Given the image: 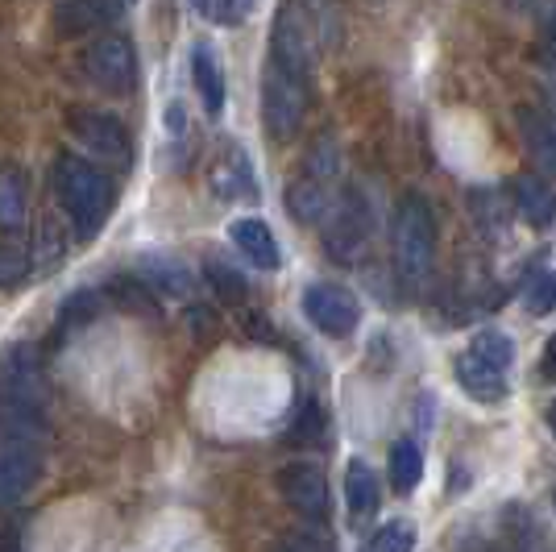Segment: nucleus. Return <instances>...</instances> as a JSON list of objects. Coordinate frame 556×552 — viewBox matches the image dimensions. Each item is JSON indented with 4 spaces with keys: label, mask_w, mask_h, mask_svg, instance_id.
<instances>
[{
    "label": "nucleus",
    "mask_w": 556,
    "mask_h": 552,
    "mask_svg": "<svg viewBox=\"0 0 556 552\" xmlns=\"http://www.w3.org/2000/svg\"><path fill=\"white\" fill-rule=\"evenodd\" d=\"M54 200L67 212L75 241H92L113 212V179L79 154H59L54 162Z\"/></svg>",
    "instance_id": "f03ea898"
},
{
    "label": "nucleus",
    "mask_w": 556,
    "mask_h": 552,
    "mask_svg": "<svg viewBox=\"0 0 556 552\" xmlns=\"http://www.w3.org/2000/svg\"><path fill=\"white\" fill-rule=\"evenodd\" d=\"M457 382H462L473 399H482V403H498V399L507 394V374L486 366V362H478L469 349L457 357Z\"/></svg>",
    "instance_id": "6ab92c4d"
},
{
    "label": "nucleus",
    "mask_w": 556,
    "mask_h": 552,
    "mask_svg": "<svg viewBox=\"0 0 556 552\" xmlns=\"http://www.w3.org/2000/svg\"><path fill=\"white\" fill-rule=\"evenodd\" d=\"M121 17H125V4H113V0H63V4H54V29L63 38L96 34Z\"/></svg>",
    "instance_id": "9d476101"
},
{
    "label": "nucleus",
    "mask_w": 556,
    "mask_h": 552,
    "mask_svg": "<svg viewBox=\"0 0 556 552\" xmlns=\"http://www.w3.org/2000/svg\"><path fill=\"white\" fill-rule=\"evenodd\" d=\"M469 353H473L478 362H486V366L503 369V374H507V366H510V341L503 333H478Z\"/></svg>",
    "instance_id": "cd10ccee"
},
{
    "label": "nucleus",
    "mask_w": 556,
    "mask_h": 552,
    "mask_svg": "<svg viewBox=\"0 0 556 552\" xmlns=\"http://www.w3.org/2000/svg\"><path fill=\"white\" fill-rule=\"evenodd\" d=\"M141 278H150V287L159 296H184V300L195 296V278L187 275L184 262H170V258H146L141 262Z\"/></svg>",
    "instance_id": "412c9836"
},
{
    "label": "nucleus",
    "mask_w": 556,
    "mask_h": 552,
    "mask_svg": "<svg viewBox=\"0 0 556 552\" xmlns=\"http://www.w3.org/2000/svg\"><path fill=\"white\" fill-rule=\"evenodd\" d=\"M548 428L556 432V403H553V412H548Z\"/></svg>",
    "instance_id": "c9c22d12"
},
{
    "label": "nucleus",
    "mask_w": 556,
    "mask_h": 552,
    "mask_svg": "<svg viewBox=\"0 0 556 552\" xmlns=\"http://www.w3.org/2000/svg\"><path fill=\"white\" fill-rule=\"evenodd\" d=\"M544 374H556V337L544 346Z\"/></svg>",
    "instance_id": "72a5a7b5"
},
{
    "label": "nucleus",
    "mask_w": 556,
    "mask_h": 552,
    "mask_svg": "<svg viewBox=\"0 0 556 552\" xmlns=\"http://www.w3.org/2000/svg\"><path fill=\"white\" fill-rule=\"evenodd\" d=\"M391 262L403 287H419L437 262V216L424 196L407 191L391 216Z\"/></svg>",
    "instance_id": "7ed1b4c3"
},
{
    "label": "nucleus",
    "mask_w": 556,
    "mask_h": 552,
    "mask_svg": "<svg viewBox=\"0 0 556 552\" xmlns=\"http://www.w3.org/2000/svg\"><path fill=\"white\" fill-rule=\"evenodd\" d=\"M47 457V378L34 346L0 362V506H17L42 478Z\"/></svg>",
    "instance_id": "f257e3e1"
},
{
    "label": "nucleus",
    "mask_w": 556,
    "mask_h": 552,
    "mask_svg": "<svg viewBox=\"0 0 556 552\" xmlns=\"http://www.w3.org/2000/svg\"><path fill=\"white\" fill-rule=\"evenodd\" d=\"M195 13L204 17V22H216V25H241L250 13H254V4H245V0H237V4H225V0H200L195 4Z\"/></svg>",
    "instance_id": "c85d7f7f"
},
{
    "label": "nucleus",
    "mask_w": 556,
    "mask_h": 552,
    "mask_svg": "<svg viewBox=\"0 0 556 552\" xmlns=\"http://www.w3.org/2000/svg\"><path fill=\"white\" fill-rule=\"evenodd\" d=\"M510 204H515V212H519L528 225H535V229H548V225L556 221L553 184L540 179V175H532V171H523V175L510 179Z\"/></svg>",
    "instance_id": "9b49d317"
},
{
    "label": "nucleus",
    "mask_w": 556,
    "mask_h": 552,
    "mask_svg": "<svg viewBox=\"0 0 556 552\" xmlns=\"http://www.w3.org/2000/svg\"><path fill=\"white\" fill-rule=\"evenodd\" d=\"M229 237L250 266H257V271H278L282 253H278V241H275V233H270L266 221H257V216H241V221H232L229 225Z\"/></svg>",
    "instance_id": "f8f14e48"
},
{
    "label": "nucleus",
    "mask_w": 556,
    "mask_h": 552,
    "mask_svg": "<svg viewBox=\"0 0 556 552\" xmlns=\"http://www.w3.org/2000/svg\"><path fill=\"white\" fill-rule=\"evenodd\" d=\"M519 138L528 146V154L540 171H553L556 175V125L548 113L540 109H519Z\"/></svg>",
    "instance_id": "a211bd4d"
},
{
    "label": "nucleus",
    "mask_w": 556,
    "mask_h": 552,
    "mask_svg": "<svg viewBox=\"0 0 556 552\" xmlns=\"http://www.w3.org/2000/svg\"><path fill=\"white\" fill-rule=\"evenodd\" d=\"M104 296H109L113 303H121V308H129V312H138V316H154V321H159V300H154L159 291H154L146 278L121 275L104 287Z\"/></svg>",
    "instance_id": "4be33fe9"
},
{
    "label": "nucleus",
    "mask_w": 556,
    "mask_h": 552,
    "mask_svg": "<svg viewBox=\"0 0 556 552\" xmlns=\"http://www.w3.org/2000/svg\"><path fill=\"white\" fill-rule=\"evenodd\" d=\"M84 71L100 92L129 96L138 88V50L125 34H104L84 54Z\"/></svg>",
    "instance_id": "423d86ee"
},
{
    "label": "nucleus",
    "mask_w": 556,
    "mask_h": 552,
    "mask_svg": "<svg viewBox=\"0 0 556 552\" xmlns=\"http://www.w3.org/2000/svg\"><path fill=\"white\" fill-rule=\"evenodd\" d=\"M469 216H473V229L482 233V237L498 241V237H507L515 204L503 200V191H494V187H473L469 191Z\"/></svg>",
    "instance_id": "dca6fc26"
},
{
    "label": "nucleus",
    "mask_w": 556,
    "mask_h": 552,
    "mask_svg": "<svg viewBox=\"0 0 556 552\" xmlns=\"http://www.w3.org/2000/svg\"><path fill=\"white\" fill-rule=\"evenodd\" d=\"M212 191L229 204V200H257V179L250 171V159L241 146H225L220 162L212 166Z\"/></svg>",
    "instance_id": "ddd939ff"
},
{
    "label": "nucleus",
    "mask_w": 556,
    "mask_h": 552,
    "mask_svg": "<svg viewBox=\"0 0 556 552\" xmlns=\"http://www.w3.org/2000/svg\"><path fill=\"white\" fill-rule=\"evenodd\" d=\"M104 308V300H100V291H75V296H67V303H63V312H59V324H54V333L59 337H67L75 324H88Z\"/></svg>",
    "instance_id": "393cba45"
},
{
    "label": "nucleus",
    "mask_w": 556,
    "mask_h": 552,
    "mask_svg": "<svg viewBox=\"0 0 556 552\" xmlns=\"http://www.w3.org/2000/svg\"><path fill=\"white\" fill-rule=\"evenodd\" d=\"M424 478V457H419V444L412 440H394L391 444V486L399 494H412Z\"/></svg>",
    "instance_id": "b1692460"
},
{
    "label": "nucleus",
    "mask_w": 556,
    "mask_h": 552,
    "mask_svg": "<svg viewBox=\"0 0 556 552\" xmlns=\"http://www.w3.org/2000/svg\"><path fill=\"white\" fill-rule=\"evenodd\" d=\"M29 262L38 266V271H54L59 262H63V237L54 229V221H42L38 225V237H34V253H29Z\"/></svg>",
    "instance_id": "bb28decb"
},
{
    "label": "nucleus",
    "mask_w": 556,
    "mask_h": 552,
    "mask_svg": "<svg viewBox=\"0 0 556 552\" xmlns=\"http://www.w3.org/2000/svg\"><path fill=\"white\" fill-rule=\"evenodd\" d=\"M374 237V212L370 200L362 191H345L337 204H332V216L325 221V250L332 262L341 266H353L362 262V253L370 250Z\"/></svg>",
    "instance_id": "39448f33"
},
{
    "label": "nucleus",
    "mask_w": 556,
    "mask_h": 552,
    "mask_svg": "<svg viewBox=\"0 0 556 552\" xmlns=\"http://www.w3.org/2000/svg\"><path fill=\"white\" fill-rule=\"evenodd\" d=\"M71 134L79 146H88L96 159L113 162V166H129L134 162V141L125 134V125L113 113H92V109H75L67 116Z\"/></svg>",
    "instance_id": "6e6552de"
},
{
    "label": "nucleus",
    "mask_w": 556,
    "mask_h": 552,
    "mask_svg": "<svg viewBox=\"0 0 556 552\" xmlns=\"http://www.w3.org/2000/svg\"><path fill=\"white\" fill-rule=\"evenodd\" d=\"M325 437V415L316 403H303L300 415H295V424H291V440L295 444H316V440Z\"/></svg>",
    "instance_id": "c756f323"
},
{
    "label": "nucleus",
    "mask_w": 556,
    "mask_h": 552,
    "mask_svg": "<svg viewBox=\"0 0 556 552\" xmlns=\"http://www.w3.org/2000/svg\"><path fill=\"white\" fill-rule=\"evenodd\" d=\"M345 503L353 519H370L378 503H382V490H378V474H374L366 461H349L345 469Z\"/></svg>",
    "instance_id": "aec40b11"
},
{
    "label": "nucleus",
    "mask_w": 556,
    "mask_h": 552,
    "mask_svg": "<svg viewBox=\"0 0 556 552\" xmlns=\"http://www.w3.org/2000/svg\"><path fill=\"white\" fill-rule=\"evenodd\" d=\"M275 552H300V549H295V544H291V540H282V544H278Z\"/></svg>",
    "instance_id": "f704fd0d"
},
{
    "label": "nucleus",
    "mask_w": 556,
    "mask_h": 552,
    "mask_svg": "<svg viewBox=\"0 0 556 552\" xmlns=\"http://www.w3.org/2000/svg\"><path fill=\"white\" fill-rule=\"evenodd\" d=\"M303 316L325 337H349L362 324V303L341 283H312L303 291Z\"/></svg>",
    "instance_id": "0eeeda50"
},
{
    "label": "nucleus",
    "mask_w": 556,
    "mask_h": 552,
    "mask_svg": "<svg viewBox=\"0 0 556 552\" xmlns=\"http://www.w3.org/2000/svg\"><path fill=\"white\" fill-rule=\"evenodd\" d=\"M528 300H532V312H553V308H556V275L540 278Z\"/></svg>",
    "instance_id": "7c9ffc66"
},
{
    "label": "nucleus",
    "mask_w": 556,
    "mask_h": 552,
    "mask_svg": "<svg viewBox=\"0 0 556 552\" xmlns=\"http://www.w3.org/2000/svg\"><path fill=\"white\" fill-rule=\"evenodd\" d=\"M332 196H328V184L320 179H312V175H303L295 184L287 187V212L300 221V225H325L328 216H332Z\"/></svg>",
    "instance_id": "f3484780"
},
{
    "label": "nucleus",
    "mask_w": 556,
    "mask_h": 552,
    "mask_svg": "<svg viewBox=\"0 0 556 552\" xmlns=\"http://www.w3.org/2000/svg\"><path fill=\"white\" fill-rule=\"evenodd\" d=\"M191 84H195V96L212 121L225 113V71H220V59L208 42L191 47Z\"/></svg>",
    "instance_id": "4468645a"
},
{
    "label": "nucleus",
    "mask_w": 556,
    "mask_h": 552,
    "mask_svg": "<svg viewBox=\"0 0 556 552\" xmlns=\"http://www.w3.org/2000/svg\"><path fill=\"white\" fill-rule=\"evenodd\" d=\"M412 549H416V528L407 519H391V524H382V528L374 531L362 552H412Z\"/></svg>",
    "instance_id": "a878e982"
},
{
    "label": "nucleus",
    "mask_w": 556,
    "mask_h": 552,
    "mask_svg": "<svg viewBox=\"0 0 556 552\" xmlns=\"http://www.w3.org/2000/svg\"><path fill=\"white\" fill-rule=\"evenodd\" d=\"M29 221V179L17 162H0V233H22Z\"/></svg>",
    "instance_id": "2eb2a0df"
},
{
    "label": "nucleus",
    "mask_w": 556,
    "mask_h": 552,
    "mask_svg": "<svg viewBox=\"0 0 556 552\" xmlns=\"http://www.w3.org/2000/svg\"><path fill=\"white\" fill-rule=\"evenodd\" d=\"M204 278H208V287L216 291V300L220 303L250 300V283H245V275H241L237 266H229L225 258H208V262H204Z\"/></svg>",
    "instance_id": "5701e85b"
},
{
    "label": "nucleus",
    "mask_w": 556,
    "mask_h": 552,
    "mask_svg": "<svg viewBox=\"0 0 556 552\" xmlns=\"http://www.w3.org/2000/svg\"><path fill=\"white\" fill-rule=\"evenodd\" d=\"M278 494L287 499L291 511H300L303 519H312V524H325L328 519V478L320 465H312V461H291V465H282L278 469Z\"/></svg>",
    "instance_id": "1a4fd4ad"
},
{
    "label": "nucleus",
    "mask_w": 556,
    "mask_h": 552,
    "mask_svg": "<svg viewBox=\"0 0 556 552\" xmlns=\"http://www.w3.org/2000/svg\"><path fill=\"white\" fill-rule=\"evenodd\" d=\"M540 67H544V79H556V29L544 38V47H540Z\"/></svg>",
    "instance_id": "2f4dec72"
},
{
    "label": "nucleus",
    "mask_w": 556,
    "mask_h": 552,
    "mask_svg": "<svg viewBox=\"0 0 556 552\" xmlns=\"http://www.w3.org/2000/svg\"><path fill=\"white\" fill-rule=\"evenodd\" d=\"M544 104H548V116L556 125V79H544Z\"/></svg>",
    "instance_id": "473e14b6"
},
{
    "label": "nucleus",
    "mask_w": 556,
    "mask_h": 552,
    "mask_svg": "<svg viewBox=\"0 0 556 552\" xmlns=\"http://www.w3.org/2000/svg\"><path fill=\"white\" fill-rule=\"evenodd\" d=\"M307 100H312V75L287 67L278 59H266V71H262V121H266L270 138L300 134L303 116H307Z\"/></svg>",
    "instance_id": "20e7f679"
}]
</instances>
